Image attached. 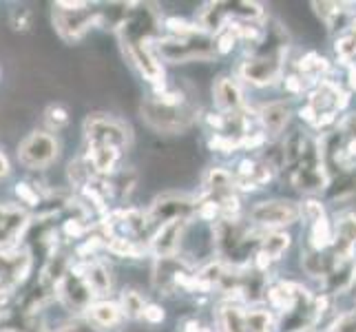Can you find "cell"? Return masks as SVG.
<instances>
[{
    "label": "cell",
    "mask_w": 356,
    "mask_h": 332,
    "mask_svg": "<svg viewBox=\"0 0 356 332\" xmlns=\"http://www.w3.org/2000/svg\"><path fill=\"white\" fill-rule=\"evenodd\" d=\"M155 54L162 63L170 65H184V63H208L215 58V38L211 40L206 33L193 35V38H173V35H164V38H155L153 42Z\"/></svg>",
    "instance_id": "obj_1"
},
{
    "label": "cell",
    "mask_w": 356,
    "mask_h": 332,
    "mask_svg": "<svg viewBox=\"0 0 356 332\" xmlns=\"http://www.w3.org/2000/svg\"><path fill=\"white\" fill-rule=\"evenodd\" d=\"M142 120L159 133H184L193 127L197 109L193 106H164L153 97H146L140 106Z\"/></svg>",
    "instance_id": "obj_2"
},
{
    "label": "cell",
    "mask_w": 356,
    "mask_h": 332,
    "mask_svg": "<svg viewBox=\"0 0 356 332\" xmlns=\"http://www.w3.org/2000/svg\"><path fill=\"white\" fill-rule=\"evenodd\" d=\"M250 221L264 230H284L303 217V206L292 200H264L250 208Z\"/></svg>",
    "instance_id": "obj_3"
},
{
    "label": "cell",
    "mask_w": 356,
    "mask_h": 332,
    "mask_svg": "<svg viewBox=\"0 0 356 332\" xmlns=\"http://www.w3.org/2000/svg\"><path fill=\"white\" fill-rule=\"evenodd\" d=\"M84 138H87V144L113 146V149L124 151L131 144V129L115 116L91 113L84 120Z\"/></svg>",
    "instance_id": "obj_4"
},
{
    "label": "cell",
    "mask_w": 356,
    "mask_h": 332,
    "mask_svg": "<svg viewBox=\"0 0 356 332\" xmlns=\"http://www.w3.org/2000/svg\"><path fill=\"white\" fill-rule=\"evenodd\" d=\"M58 155H60V142L56 140V135L47 131H31L18 144V162L31 171L49 168L58 159Z\"/></svg>",
    "instance_id": "obj_5"
},
{
    "label": "cell",
    "mask_w": 356,
    "mask_h": 332,
    "mask_svg": "<svg viewBox=\"0 0 356 332\" xmlns=\"http://www.w3.org/2000/svg\"><path fill=\"white\" fill-rule=\"evenodd\" d=\"M56 7V5H54ZM97 24V9H54V27L65 42H78Z\"/></svg>",
    "instance_id": "obj_6"
},
{
    "label": "cell",
    "mask_w": 356,
    "mask_h": 332,
    "mask_svg": "<svg viewBox=\"0 0 356 332\" xmlns=\"http://www.w3.org/2000/svg\"><path fill=\"white\" fill-rule=\"evenodd\" d=\"M281 76V54H264L245 58L237 67V80H243L252 87H268Z\"/></svg>",
    "instance_id": "obj_7"
},
{
    "label": "cell",
    "mask_w": 356,
    "mask_h": 332,
    "mask_svg": "<svg viewBox=\"0 0 356 332\" xmlns=\"http://www.w3.org/2000/svg\"><path fill=\"white\" fill-rule=\"evenodd\" d=\"M193 213H197V202L193 198L168 193L151 204L146 219H149V224L159 226V224H164V221H173V219H191Z\"/></svg>",
    "instance_id": "obj_8"
},
{
    "label": "cell",
    "mask_w": 356,
    "mask_h": 332,
    "mask_svg": "<svg viewBox=\"0 0 356 332\" xmlns=\"http://www.w3.org/2000/svg\"><path fill=\"white\" fill-rule=\"evenodd\" d=\"M31 273V253L24 248L0 251V290L14 292Z\"/></svg>",
    "instance_id": "obj_9"
},
{
    "label": "cell",
    "mask_w": 356,
    "mask_h": 332,
    "mask_svg": "<svg viewBox=\"0 0 356 332\" xmlns=\"http://www.w3.org/2000/svg\"><path fill=\"white\" fill-rule=\"evenodd\" d=\"M191 219H173V221H164V224L155 226V232L149 239V253L155 260H162V257H175L179 244L186 235Z\"/></svg>",
    "instance_id": "obj_10"
},
{
    "label": "cell",
    "mask_w": 356,
    "mask_h": 332,
    "mask_svg": "<svg viewBox=\"0 0 356 332\" xmlns=\"http://www.w3.org/2000/svg\"><path fill=\"white\" fill-rule=\"evenodd\" d=\"M243 89L235 76H219L213 82V104L219 113H239L243 109Z\"/></svg>",
    "instance_id": "obj_11"
},
{
    "label": "cell",
    "mask_w": 356,
    "mask_h": 332,
    "mask_svg": "<svg viewBox=\"0 0 356 332\" xmlns=\"http://www.w3.org/2000/svg\"><path fill=\"white\" fill-rule=\"evenodd\" d=\"M292 118V109L286 102H268L264 104L259 111H257V120H259V129L264 131V135L268 140L279 138L281 133L286 131L288 122Z\"/></svg>",
    "instance_id": "obj_12"
},
{
    "label": "cell",
    "mask_w": 356,
    "mask_h": 332,
    "mask_svg": "<svg viewBox=\"0 0 356 332\" xmlns=\"http://www.w3.org/2000/svg\"><path fill=\"white\" fill-rule=\"evenodd\" d=\"M84 319L100 330H113L122 324L124 313H122L120 303L111 299H95L87 310H84Z\"/></svg>",
    "instance_id": "obj_13"
},
{
    "label": "cell",
    "mask_w": 356,
    "mask_h": 332,
    "mask_svg": "<svg viewBox=\"0 0 356 332\" xmlns=\"http://www.w3.org/2000/svg\"><path fill=\"white\" fill-rule=\"evenodd\" d=\"M122 151L113 149V146H100V144H87V164L91 166L93 175L97 177H108L118 171Z\"/></svg>",
    "instance_id": "obj_14"
},
{
    "label": "cell",
    "mask_w": 356,
    "mask_h": 332,
    "mask_svg": "<svg viewBox=\"0 0 356 332\" xmlns=\"http://www.w3.org/2000/svg\"><path fill=\"white\" fill-rule=\"evenodd\" d=\"M84 279H87V284L93 292L95 299H106V294L111 292V286H113V277H111V270H108L102 262L97 260H91V262H80L78 264Z\"/></svg>",
    "instance_id": "obj_15"
},
{
    "label": "cell",
    "mask_w": 356,
    "mask_h": 332,
    "mask_svg": "<svg viewBox=\"0 0 356 332\" xmlns=\"http://www.w3.org/2000/svg\"><path fill=\"white\" fill-rule=\"evenodd\" d=\"M217 326L219 332H248L245 326V310L239 303L228 301L217 310Z\"/></svg>",
    "instance_id": "obj_16"
},
{
    "label": "cell",
    "mask_w": 356,
    "mask_h": 332,
    "mask_svg": "<svg viewBox=\"0 0 356 332\" xmlns=\"http://www.w3.org/2000/svg\"><path fill=\"white\" fill-rule=\"evenodd\" d=\"M292 244V235L286 230H264V235L259 239V246H261V253L266 257H270L273 262L281 260V257L286 255V251L290 248Z\"/></svg>",
    "instance_id": "obj_17"
},
{
    "label": "cell",
    "mask_w": 356,
    "mask_h": 332,
    "mask_svg": "<svg viewBox=\"0 0 356 332\" xmlns=\"http://www.w3.org/2000/svg\"><path fill=\"white\" fill-rule=\"evenodd\" d=\"M106 251L122 260H142L144 253H149V248L129 235H111L106 239Z\"/></svg>",
    "instance_id": "obj_18"
},
{
    "label": "cell",
    "mask_w": 356,
    "mask_h": 332,
    "mask_svg": "<svg viewBox=\"0 0 356 332\" xmlns=\"http://www.w3.org/2000/svg\"><path fill=\"white\" fill-rule=\"evenodd\" d=\"M120 308H122V313H124V319H142V315H144V308H146V301L144 299V294L140 292V290H135V288H124L122 290V294H120Z\"/></svg>",
    "instance_id": "obj_19"
},
{
    "label": "cell",
    "mask_w": 356,
    "mask_h": 332,
    "mask_svg": "<svg viewBox=\"0 0 356 332\" xmlns=\"http://www.w3.org/2000/svg\"><path fill=\"white\" fill-rule=\"evenodd\" d=\"M245 326H248V332H273L275 328L273 313L266 308L245 310Z\"/></svg>",
    "instance_id": "obj_20"
},
{
    "label": "cell",
    "mask_w": 356,
    "mask_h": 332,
    "mask_svg": "<svg viewBox=\"0 0 356 332\" xmlns=\"http://www.w3.org/2000/svg\"><path fill=\"white\" fill-rule=\"evenodd\" d=\"M44 120H47V125L51 129L60 131V129H65L69 125L71 116H69V111L63 104H49L47 111H44Z\"/></svg>",
    "instance_id": "obj_21"
},
{
    "label": "cell",
    "mask_w": 356,
    "mask_h": 332,
    "mask_svg": "<svg viewBox=\"0 0 356 332\" xmlns=\"http://www.w3.org/2000/svg\"><path fill=\"white\" fill-rule=\"evenodd\" d=\"M334 52H337V56H339V60L343 65L350 63L352 58H356V38L352 33L339 35L337 42H334Z\"/></svg>",
    "instance_id": "obj_22"
},
{
    "label": "cell",
    "mask_w": 356,
    "mask_h": 332,
    "mask_svg": "<svg viewBox=\"0 0 356 332\" xmlns=\"http://www.w3.org/2000/svg\"><path fill=\"white\" fill-rule=\"evenodd\" d=\"M9 20H11V27L16 31H29L33 22V11L29 7H14L9 14Z\"/></svg>",
    "instance_id": "obj_23"
},
{
    "label": "cell",
    "mask_w": 356,
    "mask_h": 332,
    "mask_svg": "<svg viewBox=\"0 0 356 332\" xmlns=\"http://www.w3.org/2000/svg\"><path fill=\"white\" fill-rule=\"evenodd\" d=\"M164 319H166V310H164V306H162V303H155V301H149V303H146L144 315H142V322H144V324H149V326H159V324H164Z\"/></svg>",
    "instance_id": "obj_24"
},
{
    "label": "cell",
    "mask_w": 356,
    "mask_h": 332,
    "mask_svg": "<svg viewBox=\"0 0 356 332\" xmlns=\"http://www.w3.org/2000/svg\"><path fill=\"white\" fill-rule=\"evenodd\" d=\"M16 195L20 198L22 204H29V206H38L40 204V193L35 187H31V184L27 182H18L16 184Z\"/></svg>",
    "instance_id": "obj_25"
},
{
    "label": "cell",
    "mask_w": 356,
    "mask_h": 332,
    "mask_svg": "<svg viewBox=\"0 0 356 332\" xmlns=\"http://www.w3.org/2000/svg\"><path fill=\"white\" fill-rule=\"evenodd\" d=\"M339 133H346L348 138H356V113L343 116V120L339 122Z\"/></svg>",
    "instance_id": "obj_26"
},
{
    "label": "cell",
    "mask_w": 356,
    "mask_h": 332,
    "mask_svg": "<svg viewBox=\"0 0 356 332\" xmlns=\"http://www.w3.org/2000/svg\"><path fill=\"white\" fill-rule=\"evenodd\" d=\"M348 87L350 91H356V65L348 67Z\"/></svg>",
    "instance_id": "obj_27"
},
{
    "label": "cell",
    "mask_w": 356,
    "mask_h": 332,
    "mask_svg": "<svg viewBox=\"0 0 356 332\" xmlns=\"http://www.w3.org/2000/svg\"><path fill=\"white\" fill-rule=\"evenodd\" d=\"M5 175H9V159L3 151H0V177H5Z\"/></svg>",
    "instance_id": "obj_28"
},
{
    "label": "cell",
    "mask_w": 356,
    "mask_h": 332,
    "mask_svg": "<svg viewBox=\"0 0 356 332\" xmlns=\"http://www.w3.org/2000/svg\"><path fill=\"white\" fill-rule=\"evenodd\" d=\"M348 33H352L354 35V38H356V16L350 20V29H348Z\"/></svg>",
    "instance_id": "obj_29"
},
{
    "label": "cell",
    "mask_w": 356,
    "mask_h": 332,
    "mask_svg": "<svg viewBox=\"0 0 356 332\" xmlns=\"http://www.w3.org/2000/svg\"><path fill=\"white\" fill-rule=\"evenodd\" d=\"M200 332H215V330H213V328H208V326H204V328H202Z\"/></svg>",
    "instance_id": "obj_30"
}]
</instances>
